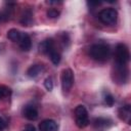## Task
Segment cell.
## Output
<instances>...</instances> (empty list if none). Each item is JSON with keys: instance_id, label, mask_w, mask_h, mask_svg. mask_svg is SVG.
<instances>
[{"instance_id": "cell-1", "label": "cell", "mask_w": 131, "mask_h": 131, "mask_svg": "<svg viewBox=\"0 0 131 131\" xmlns=\"http://www.w3.org/2000/svg\"><path fill=\"white\" fill-rule=\"evenodd\" d=\"M90 57L96 61L103 62L110 56V47L105 43H95L89 49Z\"/></svg>"}, {"instance_id": "cell-16", "label": "cell", "mask_w": 131, "mask_h": 131, "mask_svg": "<svg viewBox=\"0 0 131 131\" xmlns=\"http://www.w3.org/2000/svg\"><path fill=\"white\" fill-rule=\"evenodd\" d=\"M104 102L106 103V105L108 106H113L115 103V98L111 93H105L104 95Z\"/></svg>"}, {"instance_id": "cell-3", "label": "cell", "mask_w": 131, "mask_h": 131, "mask_svg": "<svg viewBox=\"0 0 131 131\" xmlns=\"http://www.w3.org/2000/svg\"><path fill=\"white\" fill-rule=\"evenodd\" d=\"M75 121L79 128H85L89 124L88 112L84 105H78L75 108Z\"/></svg>"}, {"instance_id": "cell-18", "label": "cell", "mask_w": 131, "mask_h": 131, "mask_svg": "<svg viewBox=\"0 0 131 131\" xmlns=\"http://www.w3.org/2000/svg\"><path fill=\"white\" fill-rule=\"evenodd\" d=\"M44 86H45V88L47 89V90H52V88H53V81H52V78L51 77H48V78H46L45 79V81H44Z\"/></svg>"}, {"instance_id": "cell-6", "label": "cell", "mask_w": 131, "mask_h": 131, "mask_svg": "<svg viewBox=\"0 0 131 131\" xmlns=\"http://www.w3.org/2000/svg\"><path fill=\"white\" fill-rule=\"evenodd\" d=\"M39 129L40 131H57L58 130V125L55 121L51 119H47L42 121L39 124Z\"/></svg>"}, {"instance_id": "cell-7", "label": "cell", "mask_w": 131, "mask_h": 131, "mask_svg": "<svg viewBox=\"0 0 131 131\" xmlns=\"http://www.w3.org/2000/svg\"><path fill=\"white\" fill-rule=\"evenodd\" d=\"M17 43H18L20 49L24 50V51H29L31 49L32 41H31L30 36L28 34H26V33H21L20 34V38H19Z\"/></svg>"}, {"instance_id": "cell-8", "label": "cell", "mask_w": 131, "mask_h": 131, "mask_svg": "<svg viewBox=\"0 0 131 131\" xmlns=\"http://www.w3.org/2000/svg\"><path fill=\"white\" fill-rule=\"evenodd\" d=\"M53 50H54V42L52 39H45L39 44V51L42 53L49 54Z\"/></svg>"}, {"instance_id": "cell-12", "label": "cell", "mask_w": 131, "mask_h": 131, "mask_svg": "<svg viewBox=\"0 0 131 131\" xmlns=\"http://www.w3.org/2000/svg\"><path fill=\"white\" fill-rule=\"evenodd\" d=\"M33 21V14L31 12V10L27 9L24 13H23V16L20 18V23L24 25V26H30Z\"/></svg>"}, {"instance_id": "cell-11", "label": "cell", "mask_w": 131, "mask_h": 131, "mask_svg": "<svg viewBox=\"0 0 131 131\" xmlns=\"http://www.w3.org/2000/svg\"><path fill=\"white\" fill-rule=\"evenodd\" d=\"M43 66H41V64H33V66H31L29 69H28V71H27V74H28V76L29 77H31V78H35V77H37L42 71H43Z\"/></svg>"}, {"instance_id": "cell-17", "label": "cell", "mask_w": 131, "mask_h": 131, "mask_svg": "<svg viewBox=\"0 0 131 131\" xmlns=\"http://www.w3.org/2000/svg\"><path fill=\"white\" fill-rule=\"evenodd\" d=\"M10 93H11V91H10V89L8 87L3 86V85L0 86V98H3V97L8 96Z\"/></svg>"}, {"instance_id": "cell-9", "label": "cell", "mask_w": 131, "mask_h": 131, "mask_svg": "<svg viewBox=\"0 0 131 131\" xmlns=\"http://www.w3.org/2000/svg\"><path fill=\"white\" fill-rule=\"evenodd\" d=\"M24 116L26 119H28L30 121H34L38 118V111L33 105H27L24 108Z\"/></svg>"}, {"instance_id": "cell-20", "label": "cell", "mask_w": 131, "mask_h": 131, "mask_svg": "<svg viewBox=\"0 0 131 131\" xmlns=\"http://www.w3.org/2000/svg\"><path fill=\"white\" fill-rule=\"evenodd\" d=\"M23 131H36V128H35L33 125H27V126L23 129Z\"/></svg>"}, {"instance_id": "cell-14", "label": "cell", "mask_w": 131, "mask_h": 131, "mask_svg": "<svg viewBox=\"0 0 131 131\" xmlns=\"http://www.w3.org/2000/svg\"><path fill=\"white\" fill-rule=\"evenodd\" d=\"M108 125H112V121L110 119L98 118V119L94 120V126L95 127H107Z\"/></svg>"}, {"instance_id": "cell-15", "label": "cell", "mask_w": 131, "mask_h": 131, "mask_svg": "<svg viewBox=\"0 0 131 131\" xmlns=\"http://www.w3.org/2000/svg\"><path fill=\"white\" fill-rule=\"evenodd\" d=\"M49 57H50L51 61H52L54 64H58L59 61H60V54H59L55 49L49 53Z\"/></svg>"}, {"instance_id": "cell-10", "label": "cell", "mask_w": 131, "mask_h": 131, "mask_svg": "<svg viewBox=\"0 0 131 131\" xmlns=\"http://www.w3.org/2000/svg\"><path fill=\"white\" fill-rule=\"evenodd\" d=\"M119 117L121 120L127 122L128 124H130V118H131V107L129 104L121 107L119 110Z\"/></svg>"}, {"instance_id": "cell-21", "label": "cell", "mask_w": 131, "mask_h": 131, "mask_svg": "<svg viewBox=\"0 0 131 131\" xmlns=\"http://www.w3.org/2000/svg\"><path fill=\"white\" fill-rule=\"evenodd\" d=\"M87 4H88L89 6H97V5L101 4V2H100V1H88Z\"/></svg>"}, {"instance_id": "cell-2", "label": "cell", "mask_w": 131, "mask_h": 131, "mask_svg": "<svg viewBox=\"0 0 131 131\" xmlns=\"http://www.w3.org/2000/svg\"><path fill=\"white\" fill-rule=\"evenodd\" d=\"M129 59H130V53L128 47L123 43H119L116 46V50H115L116 66H126Z\"/></svg>"}, {"instance_id": "cell-4", "label": "cell", "mask_w": 131, "mask_h": 131, "mask_svg": "<svg viewBox=\"0 0 131 131\" xmlns=\"http://www.w3.org/2000/svg\"><path fill=\"white\" fill-rule=\"evenodd\" d=\"M98 17L101 23L105 25H112L116 23L118 17V12L114 8H104L99 12Z\"/></svg>"}, {"instance_id": "cell-13", "label": "cell", "mask_w": 131, "mask_h": 131, "mask_svg": "<svg viewBox=\"0 0 131 131\" xmlns=\"http://www.w3.org/2000/svg\"><path fill=\"white\" fill-rule=\"evenodd\" d=\"M20 34L21 32H19L16 29H11L7 32V38L13 42H18L19 38H20Z\"/></svg>"}, {"instance_id": "cell-5", "label": "cell", "mask_w": 131, "mask_h": 131, "mask_svg": "<svg viewBox=\"0 0 131 131\" xmlns=\"http://www.w3.org/2000/svg\"><path fill=\"white\" fill-rule=\"evenodd\" d=\"M74 84V73L71 69H64L61 73V85L64 91H69Z\"/></svg>"}, {"instance_id": "cell-19", "label": "cell", "mask_w": 131, "mask_h": 131, "mask_svg": "<svg viewBox=\"0 0 131 131\" xmlns=\"http://www.w3.org/2000/svg\"><path fill=\"white\" fill-rule=\"evenodd\" d=\"M59 15V11L57 9H54V8H51L47 11V16L50 17V18H55V17H58Z\"/></svg>"}, {"instance_id": "cell-22", "label": "cell", "mask_w": 131, "mask_h": 131, "mask_svg": "<svg viewBox=\"0 0 131 131\" xmlns=\"http://www.w3.org/2000/svg\"><path fill=\"white\" fill-rule=\"evenodd\" d=\"M5 126H6V124H5V121L0 117V131L1 130H3L4 128H5Z\"/></svg>"}]
</instances>
